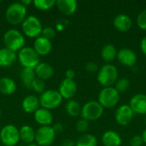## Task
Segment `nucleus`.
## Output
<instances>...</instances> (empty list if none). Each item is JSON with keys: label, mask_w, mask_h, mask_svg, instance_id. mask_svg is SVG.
<instances>
[{"label": "nucleus", "mask_w": 146, "mask_h": 146, "mask_svg": "<svg viewBox=\"0 0 146 146\" xmlns=\"http://www.w3.org/2000/svg\"><path fill=\"white\" fill-rule=\"evenodd\" d=\"M21 107L24 112L27 114H34L40 108L39 98L35 95L26 96L21 103Z\"/></svg>", "instance_id": "6ab92c4d"}, {"label": "nucleus", "mask_w": 146, "mask_h": 146, "mask_svg": "<svg viewBox=\"0 0 146 146\" xmlns=\"http://www.w3.org/2000/svg\"><path fill=\"white\" fill-rule=\"evenodd\" d=\"M21 25L23 35L30 38H37L42 34L41 21L35 15H27Z\"/></svg>", "instance_id": "20e7f679"}, {"label": "nucleus", "mask_w": 146, "mask_h": 146, "mask_svg": "<svg viewBox=\"0 0 146 146\" xmlns=\"http://www.w3.org/2000/svg\"><path fill=\"white\" fill-rule=\"evenodd\" d=\"M0 118H1V111H0Z\"/></svg>", "instance_id": "a18cd8bd"}, {"label": "nucleus", "mask_w": 146, "mask_h": 146, "mask_svg": "<svg viewBox=\"0 0 146 146\" xmlns=\"http://www.w3.org/2000/svg\"><path fill=\"white\" fill-rule=\"evenodd\" d=\"M104 114V108L102 105L95 100L86 102L81 108L80 115L82 119L88 121L98 120Z\"/></svg>", "instance_id": "6e6552de"}, {"label": "nucleus", "mask_w": 146, "mask_h": 146, "mask_svg": "<svg viewBox=\"0 0 146 146\" xmlns=\"http://www.w3.org/2000/svg\"><path fill=\"white\" fill-rule=\"evenodd\" d=\"M56 6L60 13L66 16H70L76 12L78 3L76 0H57Z\"/></svg>", "instance_id": "f3484780"}, {"label": "nucleus", "mask_w": 146, "mask_h": 146, "mask_svg": "<svg viewBox=\"0 0 146 146\" xmlns=\"http://www.w3.org/2000/svg\"><path fill=\"white\" fill-rule=\"evenodd\" d=\"M130 146H143L144 141L141 135H134L130 139Z\"/></svg>", "instance_id": "f704fd0d"}, {"label": "nucleus", "mask_w": 146, "mask_h": 146, "mask_svg": "<svg viewBox=\"0 0 146 146\" xmlns=\"http://www.w3.org/2000/svg\"><path fill=\"white\" fill-rule=\"evenodd\" d=\"M20 76H21V80L23 85L27 89H30L32 82L36 78L34 69H32V68H23L22 70L21 71V75Z\"/></svg>", "instance_id": "bb28decb"}, {"label": "nucleus", "mask_w": 146, "mask_h": 146, "mask_svg": "<svg viewBox=\"0 0 146 146\" xmlns=\"http://www.w3.org/2000/svg\"><path fill=\"white\" fill-rule=\"evenodd\" d=\"M130 86V81L127 78H121L118 79L117 81L115 84V88L121 93V92H125L128 90Z\"/></svg>", "instance_id": "7c9ffc66"}, {"label": "nucleus", "mask_w": 146, "mask_h": 146, "mask_svg": "<svg viewBox=\"0 0 146 146\" xmlns=\"http://www.w3.org/2000/svg\"><path fill=\"white\" fill-rule=\"evenodd\" d=\"M52 128L53 130L55 131L56 133H60L63 131V125L61 123V122H57L56 124H54L52 126Z\"/></svg>", "instance_id": "4c0bfd02"}, {"label": "nucleus", "mask_w": 146, "mask_h": 146, "mask_svg": "<svg viewBox=\"0 0 146 146\" xmlns=\"http://www.w3.org/2000/svg\"><path fill=\"white\" fill-rule=\"evenodd\" d=\"M17 59L24 68L34 69L40 62V56L33 47L25 46L17 54Z\"/></svg>", "instance_id": "39448f33"}, {"label": "nucleus", "mask_w": 146, "mask_h": 146, "mask_svg": "<svg viewBox=\"0 0 146 146\" xmlns=\"http://www.w3.org/2000/svg\"><path fill=\"white\" fill-rule=\"evenodd\" d=\"M133 115L134 113L132 110L131 107L127 104H123L121 105L115 115V121L116 122L120 125V126H127L131 123V121L133 119Z\"/></svg>", "instance_id": "f8f14e48"}, {"label": "nucleus", "mask_w": 146, "mask_h": 146, "mask_svg": "<svg viewBox=\"0 0 146 146\" xmlns=\"http://www.w3.org/2000/svg\"><path fill=\"white\" fill-rule=\"evenodd\" d=\"M62 146H75V142L72 139H65L62 141Z\"/></svg>", "instance_id": "a19ab883"}, {"label": "nucleus", "mask_w": 146, "mask_h": 146, "mask_svg": "<svg viewBox=\"0 0 146 146\" xmlns=\"http://www.w3.org/2000/svg\"><path fill=\"white\" fill-rule=\"evenodd\" d=\"M33 48L39 56H45L50 53L52 50V43L51 40H49L43 36H39L35 38Z\"/></svg>", "instance_id": "2eb2a0df"}, {"label": "nucleus", "mask_w": 146, "mask_h": 146, "mask_svg": "<svg viewBox=\"0 0 146 146\" xmlns=\"http://www.w3.org/2000/svg\"><path fill=\"white\" fill-rule=\"evenodd\" d=\"M17 59V55L15 52L7 49L1 48L0 49V67L8 68L12 66Z\"/></svg>", "instance_id": "412c9836"}, {"label": "nucleus", "mask_w": 146, "mask_h": 146, "mask_svg": "<svg viewBox=\"0 0 146 146\" xmlns=\"http://www.w3.org/2000/svg\"><path fill=\"white\" fill-rule=\"evenodd\" d=\"M30 89L33 90V91L34 92H36V93L42 94V93L46 90V84H45V81L36 77V78L34 79V80L32 82Z\"/></svg>", "instance_id": "c756f323"}, {"label": "nucleus", "mask_w": 146, "mask_h": 146, "mask_svg": "<svg viewBox=\"0 0 146 146\" xmlns=\"http://www.w3.org/2000/svg\"><path fill=\"white\" fill-rule=\"evenodd\" d=\"M78 86L74 80L64 79L58 88V92L62 98L70 100L72 99L77 93Z\"/></svg>", "instance_id": "9b49d317"}, {"label": "nucleus", "mask_w": 146, "mask_h": 146, "mask_svg": "<svg viewBox=\"0 0 146 146\" xmlns=\"http://www.w3.org/2000/svg\"><path fill=\"white\" fill-rule=\"evenodd\" d=\"M140 49H141L143 54H145L146 56V36L144 37L140 41Z\"/></svg>", "instance_id": "ea45409f"}, {"label": "nucleus", "mask_w": 146, "mask_h": 146, "mask_svg": "<svg viewBox=\"0 0 146 146\" xmlns=\"http://www.w3.org/2000/svg\"><path fill=\"white\" fill-rule=\"evenodd\" d=\"M142 139H143V141H144V144H146V128L144 130L143 133H142Z\"/></svg>", "instance_id": "37998d69"}, {"label": "nucleus", "mask_w": 146, "mask_h": 146, "mask_svg": "<svg viewBox=\"0 0 146 146\" xmlns=\"http://www.w3.org/2000/svg\"><path fill=\"white\" fill-rule=\"evenodd\" d=\"M56 0H34L33 1V4L34 7L39 10L46 11L51 9L56 5Z\"/></svg>", "instance_id": "c85d7f7f"}, {"label": "nucleus", "mask_w": 146, "mask_h": 146, "mask_svg": "<svg viewBox=\"0 0 146 146\" xmlns=\"http://www.w3.org/2000/svg\"><path fill=\"white\" fill-rule=\"evenodd\" d=\"M117 50L116 48L115 47V45L113 44H106L102 48L101 50V56L103 58L104 61H105L106 62L110 63L111 62H113L116 56H117Z\"/></svg>", "instance_id": "393cba45"}, {"label": "nucleus", "mask_w": 146, "mask_h": 146, "mask_svg": "<svg viewBox=\"0 0 146 146\" xmlns=\"http://www.w3.org/2000/svg\"><path fill=\"white\" fill-rule=\"evenodd\" d=\"M113 25L115 28L120 32H127L133 26V21L127 15L119 14L115 17Z\"/></svg>", "instance_id": "aec40b11"}, {"label": "nucleus", "mask_w": 146, "mask_h": 146, "mask_svg": "<svg viewBox=\"0 0 146 146\" xmlns=\"http://www.w3.org/2000/svg\"><path fill=\"white\" fill-rule=\"evenodd\" d=\"M89 128V121L85 119H80L76 123V129L80 133H85Z\"/></svg>", "instance_id": "473e14b6"}, {"label": "nucleus", "mask_w": 146, "mask_h": 146, "mask_svg": "<svg viewBox=\"0 0 146 146\" xmlns=\"http://www.w3.org/2000/svg\"><path fill=\"white\" fill-rule=\"evenodd\" d=\"M16 83L15 81L9 77H2L0 78V93L3 95H12L16 91Z\"/></svg>", "instance_id": "5701e85b"}, {"label": "nucleus", "mask_w": 146, "mask_h": 146, "mask_svg": "<svg viewBox=\"0 0 146 146\" xmlns=\"http://www.w3.org/2000/svg\"><path fill=\"white\" fill-rule=\"evenodd\" d=\"M38 98H39V104L41 108L49 110L59 107L63 99L58 91L52 90V89L45 90L42 94H40V97Z\"/></svg>", "instance_id": "0eeeda50"}, {"label": "nucleus", "mask_w": 146, "mask_h": 146, "mask_svg": "<svg viewBox=\"0 0 146 146\" xmlns=\"http://www.w3.org/2000/svg\"><path fill=\"white\" fill-rule=\"evenodd\" d=\"M27 13V7L21 3V2H15L10 3L5 11L6 21L10 25H20L26 19Z\"/></svg>", "instance_id": "f03ea898"}, {"label": "nucleus", "mask_w": 146, "mask_h": 146, "mask_svg": "<svg viewBox=\"0 0 146 146\" xmlns=\"http://www.w3.org/2000/svg\"><path fill=\"white\" fill-rule=\"evenodd\" d=\"M81 105L80 103L74 99H70L65 105V110L67 114L71 117H77L80 115L81 113Z\"/></svg>", "instance_id": "a878e982"}, {"label": "nucleus", "mask_w": 146, "mask_h": 146, "mask_svg": "<svg viewBox=\"0 0 146 146\" xmlns=\"http://www.w3.org/2000/svg\"><path fill=\"white\" fill-rule=\"evenodd\" d=\"M21 3L23 4L25 7H27L28 5L33 3V1L32 0H22V1H21Z\"/></svg>", "instance_id": "79ce46f5"}, {"label": "nucleus", "mask_w": 146, "mask_h": 146, "mask_svg": "<svg viewBox=\"0 0 146 146\" xmlns=\"http://www.w3.org/2000/svg\"><path fill=\"white\" fill-rule=\"evenodd\" d=\"M129 106L134 114L146 115V94H135L129 102Z\"/></svg>", "instance_id": "4468645a"}, {"label": "nucleus", "mask_w": 146, "mask_h": 146, "mask_svg": "<svg viewBox=\"0 0 146 146\" xmlns=\"http://www.w3.org/2000/svg\"><path fill=\"white\" fill-rule=\"evenodd\" d=\"M137 25L140 29L146 30V9H144L139 14L137 17Z\"/></svg>", "instance_id": "72a5a7b5"}, {"label": "nucleus", "mask_w": 146, "mask_h": 146, "mask_svg": "<svg viewBox=\"0 0 146 146\" xmlns=\"http://www.w3.org/2000/svg\"><path fill=\"white\" fill-rule=\"evenodd\" d=\"M101 140L104 146H121L122 142L121 135L112 130H108L104 133Z\"/></svg>", "instance_id": "4be33fe9"}, {"label": "nucleus", "mask_w": 146, "mask_h": 146, "mask_svg": "<svg viewBox=\"0 0 146 146\" xmlns=\"http://www.w3.org/2000/svg\"><path fill=\"white\" fill-rule=\"evenodd\" d=\"M117 60L121 64L127 67H133L137 62L136 53L129 48H122L117 52Z\"/></svg>", "instance_id": "ddd939ff"}, {"label": "nucleus", "mask_w": 146, "mask_h": 146, "mask_svg": "<svg viewBox=\"0 0 146 146\" xmlns=\"http://www.w3.org/2000/svg\"><path fill=\"white\" fill-rule=\"evenodd\" d=\"M34 72L37 78L43 80L44 81L52 78L55 73L54 68L50 64L47 62H41L34 68Z\"/></svg>", "instance_id": "a211bd4d"}, {"label": "nucleus", "mask_w": 146, "mask_h": 146, "mask_svg": "<svg viewBox=\"0 0 146 146\" xmlns=\"http://www.w3.org/2000/svg\"><path fill=\"white\" fill-rule=\"evenodd\" d=\"M120 98V92L114 86L104 87L98 94V102L103 108L111 109L118 104Z\"/></svg>", "instance_id": "423d86ee"}, {"label": "nucleus", "mask_w": 146, "mask_h": 146, "mask_svg": "<svg viewBox=\"0 0 146 146\" xmlns=\"http://www.w3.org/2000/svg\"><path fill=\"white\" fill-rule=\"evenodd\" d=\"M86 71L90 72V73H95L97 71H98V65L94 62H89L86 63Z\"/></svg>", "instance_id": "c9c22d12"}, {"label": "nucleus", "mask_w": 146, "mask_h": 146, "mask_svg": "<svg viewBox=\"0 0 146 146\" xmlns=\"http://www.w3.org/2000/svg\"><path fill=\"white\" fill-rule=\"evenodd\" d=\"M33 118L34 121L41 127L51 126L54 121L51 111L41 107L38 110H37L36 112L33 114Z\"/></svg>", "instance_id": "dca6fc26"}, {"label": "nucleus", "mask_w": 146, "mask_h": 146, "mask_svg": "<svg viewBox=\"0 0 146 146\" xmlns=\"http://www.w3.org/2000/svg\"><path fill=\"white\" fill-rule=\"evenodd\" d=\"M27 146H38L37 144H30V145H27Z\"/></svg>", "instance_id": "c03bdc74"}, {"label": "nucleus", "mask_w": 146, "mask_h": 146, "mask_svg": "<svg viewBox=\"0 0 146 146\" xmlns=\"http://www.w3.org/2000/svg\"><path fill=\"white\" fill-rule=\"evenodd\" d=\"M20 133V140L22 142L30 145L33 144L35 141V131L34 129L29 125H23L19 129Z\"/></svg>", "instance_id": "b1692460"}, {"label": "nucleus", "mask_w": 146, "mask_h": 146, "mask_svg": "<svg viewBox=\"0 0 146 146\" xmlns=\"http://www.w3.org/2000/svg\"><path fill=\"white\" fill-rule=\"evenodd\" d=\"M56 134L52 126L40 127L35 131V142L38 146H50L55 141Z\"/></svg>", "instance_id": "9d476101"}, {"label": "nucleus", "mask_w": 146, "mask_h": 146, "mask_svg": "<svg viewBox=\"0 0 146 146\" xmlns=\"http://www.w3.org/2000/svg\"><path fill=\"white\" fill-rule=\"evenodd\" d=\"M20 141L19 129L12 125H5L0 130V142L4 146H15Z\"/></svg>", "instance_id": "1a4fd4ad"}, {"label": "nucleus", "mask_w": 146, "mask_h": 146, "mask_svg": "<svg viewBox=\"0 0 146 146\" xmlns=\"http://www.w3.org/2000/svg\"><path fill=\"white\" fill-rule=\"evenodd\" d=\"M118 80V69L111 63L103 65L98 72V81L104 87L113 86Z\"/></svg>", "instance_id": "7ed1b4c3"}, {"label": "nucleus", "mask_w": 146, "mask_h": 146, "mask_svg": "<svg viewBox=\"0 0 146 146\" xmlns=\"http://www.w3.org/2000/svg\"><path fill=\"white\" fill-rule=\"evenodd\" d=\"M5 48L16 52L25 47V37L23 33L15 28L7 30L3 37Z\"/></svg>", "instance_id": "f257e3e1"}, {"label": "nucleus", "mask_w": 146, "mask_h": 146, "mask_svg": "<svg viewBox=\"0 0 146 146\" xmlns=\"http://www.w3.org/2000/svg\"><path fill=\"white\" fill-rule=\"evenodd\" d=\"M75 146H98V139L92 134H84L75 142Z\"/></svg>", "instance_id": "cd10ccee"}, {"label": "nucleus", "mask_w": 146, "mask_h": 146, "mask_svg": "<svg viewBox=\"0 0 146 146\" xmlns=\"http://www.w3.org/2000/svg\"><path fill=\"white\" fill-rule=\"evenodd\" d=\"M56 30L55 29V27L49 26V27H43L41 36H43L44 38H45L49 40H51L52 38H54L56 37Z\"/></svg>", "instance_id": "2f4dec72"}, {"label": "nucleus", "mask_w": 146, "mask_h": 146, "mask_svg": "<svg viewBox=\"0 0 146 146\" xmlns=\"http://www.w3.org/2000/svg\"><path fill=\"white\" fill-rule=\"evenodd\" d=\"M67 20H58L56 22V27H55V29L56 31H62L66 28L67 25H68V22L66 21Z\"/></svg>", "instance_id": "e433bc0d"}, {"label": "nucleus", "mask_w": 146, "mask_h": 146, "mask_svg": "<svg viewBox=\"0 0 146 146\" xmlns=\"http://www.w3.org/2000/svg\"><path fill=\"white\" fill-rule=\"evenodd\" d=\"M65 76H66V79H69V80H74L75 76H76V73L74 70L73 69H68L66 72H65Z\"/></svg>", "instance_id": "58836bf2"}]
</instances>
